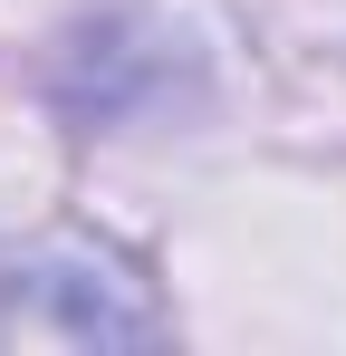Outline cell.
I'll list each match as a JSON object with an SVG mask.
<instances>
[{"label": "cell", "instance_id": "cell-1", "mask_svg": "<svg viewBox=\"0 0 346 356\" xmlns=\"http://www.w3.org/2000/svg\"><path fill=\"white\" fill-rule=\"evenodd\" d=\"M58 270H29V280H0V347H106V337H154V318L135 308H106V298H77L58 308Z\"/></svg>", "mask_w": 346, "mask_h": 356}]
</instances>
